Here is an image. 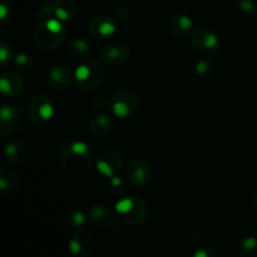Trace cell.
Instances as JSON below:
<instances>
[{
  "label": "cell",
  "instance_id": "cell-1",
  "mask_svg": "<svg viewBox=\"0 0 257 257\" xmlns=\"http://www.w3.org/2000/svg\"><path fill=\"white\" fill-rule=\"evenodd\" d=\"M93 165V155L84 142H73L65 146L60 153V166L70 178H83Z\"/></svg>",
  "mask_w": 257,
  "mask_h": 257
},
{
  "label": "cell",
  "instance_id": "cell-2",
  "mask_svg": "<svg viewBox=\"0 0 257 257\" xmlns=\"http://www.w3.org/2000/svg\"><path fill=\"white\" fill-rule=\"evenodd\" d=\"M62 23L57 18H53L40 22L35 28L33 40L40 50L53 52L62 47L65 40V30Z\"/></svg>",
  "mask_w": 257,
  "mask_h": 257
},
{
  "label": "cell",
  "instance_id": "cell-3",
  "mask_svg": "<svg viewBox=\"0 0 257 257\" xmlns=\"http://www.w3.org/2000/svg\"><path fill=\"white\" fill-rule=\"evenodd\" d=\"M115 215L120 222L130 226H140L148 220L150 208L142 198L137 196L123 197L115 203Z\"/></svg>",
  "mask_w": 257,
  "mask_h": 257
},
{
  "label": "cell",
  "instance_id": "cell-4",
  "mask_svg": "<svg viewBox=\"0 0 257 257\" xmlns=\"http://www.w3.org/2000/svg\"><path fill=\"white\" fill-rule=\"evenodd\" d=\"M103 78H104V70L102 65L97 59L92 58L82 60L74 73L77 87L84 92H92L97 89L102 84Z\"/></svg>",
  "mask_w": 257,
  "mask_h": 257
},
{
  "label": "cell",
  "instance_id": "cell-5",
  "mask_svg": "<svg viewBox=\"0 0 257 257\" xmlns=\"http://www.w3.org/2000/svg\"><path fill=\"white\" fill-rule=\"evenodd\" d=\"M193 50L206 58H213L220 52L221 42L218 35L208 28H200L191 37Z\"/></svg>",
  "mask_w": 257,
  "mask_h": 257
},
{
  "label": "cell",
  "instance_id": "cell-6",
  "mask_svg": "<svg viewBox=\"0 0 257 257\" xmlns=\"http://www.w3.org/2000/svg\"><path fill=\"white\" fill-rule=\"evenodd\" d=\"M110 109L118 118H128L137 112L140 107V97L132 89H122L113 95Z\"/></svg>",
  "mask_w": 257,
  "mask_h": 257
},
{
  "label": "cell",
  "instance_id": "cell-7",
  "mask_svg": "<svg viewBox=\"0 0 257 257\" xmlns=\"http://www.w3.org/2000/svg\"><path fill=\"white\" fill-rule=\"evenodd\" d=\"M54 108L45 94H37L28 103V117L34 124L45 125L52 120Z\"/></svg>",
  "mask_w": 257,
  "mask_h": 257
},
{
  "label": "cell",
  "instance_id": "cell-8",
  "mask_svg": "<svg viewBox=\"0 0 257 257\" xmlns=\"http://www.w3.org/2000/svg\"><path fill=\"white\" fill-rule=\"evenodd\" d=\"M123 165V153L117 148H105L98 155L95 160V168L104 177H113L117 175Z\"/></svg>",
  "mask_w": 257,
  "mask_h": 257
},
{
  "label": "cell",
  "instance_id": "cell-9",
  "mask_svg": "<svg viewBox=\"0 0 257 257\" xmlns=\"http://www.w3.org/2000/svg\"><path fill=\"white\" fill-rule=\"evenodd\" d=\"M125 178L135 188H143L152 180V170L146 161L133 158L125 168Z\"/></svg>",
  "mask_w": 257,
  "mask_h": 257
},
{
  "label": "cell",
  "instance_id": "cell-10",
  "mask_svg": "<svg viewBox=\"0 0 257 257\" xmlns=\"http://www.w3.org/2000/svg\"><path fill=\"white\" fill-rule=\"evenodd\" d=\"M131 49L127 43L123 40H112L100 50V59L108 67H119L127 62L130 58Z\"/></svg>",
  "mask_w": 257,
  "mask_h": 257
},
{
  "label": "cell",
  "instance_id": "cell-11",
  "mask_svg": "<svg viewBox=\"0 0 257 257\" xmlns=\"http://www.w3.org/2000/svg\"><path fill=\"white\" fill-rule=\"evenodd\" d=\"M89 220L93 226L103 228L110 233H117L119 231V220L107 206H93L89 211Z\"/></svg>",
  "mask_w": 257,
  "mask_h": 257
},
{
  "label": "cell",
  "instance_id": "cell-12",
  "mask_svg": "<svg viewBox=\"0 0 257 257\" xmlns=\"http://www.w3.org/2000/svg\"><path fill=\"white\" fill-rule=\"evenodd\" d=\"M117 29L115 19L108 14H97L88 23V32L94 39H109Z\"/></svg>",
  "mask_w": 257,
  "mask_h": 257
},
{
  "label": "cell",
  "instance_id": "cell-13",
  "mask_svg": "<svg viewBox=\"0 0 257 257\" xmlns=\"http://www.w3.org/2000/svg\"><path fill=\"white\" fill-rule=\"evenodd\" d=\"M95 248V238L90 231L80 228L69 240V251L77 257H88Z\"/></svg>",
  "mask_w": 257,
  "mask_h": 257
},
{
  "label": "cell",
  "instance_id": "cell-14",
  "mask_svg": "<svg viewBox=\"0 0 257 257\" xmlns=\"http://www.w3.org/2000/svg\"><path fill=\"white\" fill-rule=\"evenodd\" d=\"M24 89V80L18 73L8 70L0 77V90L7 98H15Z\"/></svg>",
  "mask_w": 257,
  "mask_h": 257
},
{
  "label": "cell",
  "instance_id": "cell-15",
  "mask_svg": "<svg viewBox=\"0 0 257 257\" xmlns=\"http://www.w3.org/2000/svg\"><path fill=\"white\" fill-rule=\"evenodd\" d=\"M0 122H2L0 135L3 137H8L17 132L20 122L17 108L14 105L3 104L2 109H0Z\"/></svg>",
  "mask_w": 257,
  "mask_h": 257
},
{
  "label": "cell",
  "instance_id": "cell-16",
  "mask_svg": "<svg viewBox=\"0 0 257 257\" xmlns=\"http://www.w3.org/2000/svg\"><path fill=\"white\" fill-rule=\"evenodd\" d=\"M48 80H49V84L52 85L53 89L63 92L72 85L73 75L72 72L65 65H54L49 69Z\"/></svg>",
  "mask_w": 257,
  "mask_h": 257
},
{
  "label": "cell",
  "instance_id": "cell-17",
  "mask_svg": "<svg viewBox=\"0 0 257 257\" xmlns=\"http://www.w3.org/2000/svg\"><path fill=\"white\" fill-rule=\"evenodd\" d=\"M28 155V148L25 146L24 142L19 140L10 141L7 146H5L4 150V157L9 165L17 166L20 165L22 162H24V160L27 158Z\"/></svg>",
  "mask_w": 257,
  "mask_h": 257
},
{
  "label": "cell",
  "instance_id": "cell-18",
  "mask_svg": "<svg viewBox=\"0 0 257 257\" xmlns=\"http://www.w3.org/2000/svg\"><path fill=\"white\" fill-rule=\"evenodd\" d=\"M193 28L192 18L188 17L187 14H177L170 20L168 29L170 33L176 38L187 37Z\"/></svg>",
  "mask_w": 257,
  "mask_h": 257
},
{
  "label": "cell",
  "instance_id": "cell-19",
  "mask_svg": "<svg viewBox=\"0 0 257 257\" xmlns=\"http://www.w3.org/2000/svg\"><path fill=\"white\" fill-rule=\"evenodd\" d=\"M112 118L104 113H98L89 120V132L93 137L102 138L107 136L112 130Z\"/></svg>",
  "mask_w": 257,
  "mask_h": 257
},
{
  "label": "cell",
  "instance_id": "cell-20",
  "mask_svg": "<svg viewBox=\"0 0 257 257\" xmlns=\"http://www.w3.org/2000/svg\"><path fill=\"white\" fill-rule=\"evenodd\" d=\"M78 9V5L75 0H55L54 10L55 18L60 22H68L73 19Z\"/></svg>",
  "mask_w": 257,
  "mask_h": 257
},
{
  "label": "cell",
  "instance_id": "cell-21",
  "mask_svg": "<svg viewBox=\"0 0 257 257\" xmlns=\"http://www.w3.org/2000/svg\"><path fill=\"white\" fill-rule=\"evenodd\" d=\"M68 53L75 59L85 60L90 57L92 50H90V45L88 44L87 40L75 37L68 43Z\"/></svg>",
  "mask_w": 257,
  "mask_h": 257
},
{
  "label": "cell",
  "instance_id": "cell-22",
  "mask_svg": "<svg viewBox=\"0 0 257 257\" xmlns=\"http://www.w3.org/2000/svg\"><path fill=\"white\" fill-rule=\"evenodd\" d=\"M18 182H19V177L17 173L13 170L7 167H3L0 170V187H2L3 192H12L17 188Z\"/></svg>",
  "mask_w": 257,
  "mask_h": 257
},
{
  "label": "cell",
  "instance_id": "cell-23",
  "mask_svg": "<svg viewBox=\"0 0 257 257\" xmlns=\"http://www.w3.org/2000/svg\"><path fill=\"white\" fill-rule=\"evenodd\" d=\"M240 256L241 257H257V237L250 236L241 241L240 243Z\"/></svg>",
  "mask_w": 257,
  "mask_h": 257
},
{
  "label": "cell",
  "instance_id": "cell-24",
  "mask_svg": "<svg viewBox=\"0 0 257 257\" xmlns=\"http://www.w3.org/2000/svg\"><path fill=\"white\" fill-rule=\"evenodd\" d=\"M128 187V181L118 176H113L109 178L108 182V190L112 193L113 196H123L127 192Z\"/></svg>",
  "mask_w": 257,
  "mask_h": 257
},
{
  "label": "cell",
  "instance_id": "cell-25",
  "mask_svg": "<svg viewBox=\"0 0 257 257\" xmlns=\"http://www.w3.org/2000/svg\"><path fill=\"white\" fill-rule=\"evenodd\" d=\"M13 64H14V67L22 73L32 72L33 67H34V62H33L32 57L25 54V53L18 54L17 57L14 58V60H13Z\"/></svg>",
  "mask_w": 257,
  "mask_h": 257
},
{
  "label": "cell",
  "instance_id": "cell-26",
  "mask_svg": "<svg viewBox=\"0 0 257 257\" xmlns=\"http://www.w3.org/2000/svg\"><path fill=\"white\" fill-rule=\"evenodd\" d=\"M68 225L70 226L72 228H75V230H80L83 228V226L85 225V218L84 212L82 210H78V208H73L72 211H69L68 213Z\"/></svg>",
  "mask_w": 257,
  "mask_h": 257
},
{
  "label": "cell",
  "instance_id": "cell-27",
  "mask_svg": "<svg viewBox=\"0 0 257 257\" xmlns=\"http://www.w3.org/2000/svg\"><path fill=\"white\" fill-rule=\"evenodd\" d=\"M213 68H215V65L211 60H200L195 65L196 77L200 78V79H207L212 75Z\"/></svg>",
  "mask_w": 257,
  "mask_h": 257
},
{
  "label": "cell",
  "instance_id": "cell-28",
  "mask_svg": "<svg viewBox=\"0 0 257 257\" xmlns=\"http://www.w3.org/2000/svg\"><path fill=\"white\" fill-rule=\"evenodd\" d=\"M39 22H45V20H49L55 18V10H54V4H45L40 8L39 10L35 14Z\"/></svg>",
  "mask_w": 257,
  "mask_h": 257
},
{
  "label": "cell",
  "instance_id": "cell-29",
  "mask_svg": "<svg viewBox=\"0 0 257 257\" xmlns=\"http://www.w3.org/2000/svg\"><path fill=\"white\" fill-rule=\"evenodd\" d=\"M12 57H13V50H12V47H10V44H8L7 42L2 40V43H0V63H2L3 67L7 65L8 63L12 60Z\"/></svg>",
  "mask_w": 257,
  "mask_h": 257
},
{
  "label": "cell",
  "instance_id": "cell-30",
  "mask_svg": "<svg viewBox=\"0 0 257 257\" xmlns=\"http://www.w3.org/2000/svg\"><path fill=\"white\" fill-rule=\"evenodd\" d=\"M237 5L245 14H256L257 0H237Z\"/></svg>",
  "mask_w": 257,
  "mask_h": 257
},
{
  "label": "cell",
  "instance_id": "cell-31",
  "mask_svg": "<svg viewBox=\"0 0 257 257\" xmlns=\"http://www.w3.org/2000/svg\"><path fill=\"white\" fill-rule=\"evenodd\" d=\"M12 19V4L8 0H2L0 4V22L5 24Z\"/></svg>",
  "mask_w": 257,
  "mask_h": 257
},
{
  "label": "cell",
  "instance_id": "cell-32",
  "mask_svg": "<svg viewBox=\"0 0 257 257\" xmlns=\"http://www.w3.org/2000/svg\"><path fill=\"white\" fill-rule=\"evenodd\" d=\"M110 103H112V100H109L107 97H104V95H100V97H95L94 99H93L92 105L94 109L104 110L110 107Z\"/></svg>",
  "mask_w": 257,
  "mask_h": 257
},
{
  "label": "cell",
  "instance_id": "cell-33",
  "mask_svg": "<svg viewBox=\"0 0 257 257\" xmlns=\"http://www.w3.org/2000/svg\"><path fill=\"white\" fill-rule=\"evenodd\" d=\"M192 257H217V253L210 246H202L195 251Z\"/></svg>",
  "mask_w": 257,
  "mask_h": 257
},
{
  "label": "cell",
  "instance_id": "cell-34",
  "mask_svg": "<svg viewBox=\"0 0 257 257\" xmlns=\"http://www.w3.org/2000/svg\"><path fill=\"white\" fill-rule=\"evenodd\" d=\"M252 205H253V208H255V210L257 211V193H256V196H255V197H253Z\"/></svg>",
  "mask_w": 257,
  "mask_h": 257
}]
</instances>
